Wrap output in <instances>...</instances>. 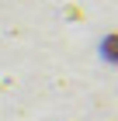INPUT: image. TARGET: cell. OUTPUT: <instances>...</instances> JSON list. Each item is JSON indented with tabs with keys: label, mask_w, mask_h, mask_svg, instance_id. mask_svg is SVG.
Returning a JSON list of instances; mask_svg holds the SVG:
<instances>
[{
	"label": "cell",
	"mask_w": 118,
	"mask_h": 121,
	"mask_svg": "<svg viewBox=\"0 0 118 121\" xmlns=\"http://www.w3.org/2000/svg\"><path fill=\"white\" fill-rule=\"evenodd\" d=\"M104 48H108V52H111V59L118 62V35H115V38H108V45H104Z\"/></svg>",
	"instance_id": "cell-1"
}]
</instances>
